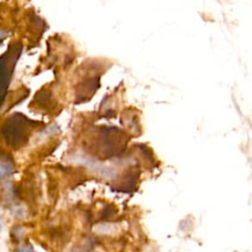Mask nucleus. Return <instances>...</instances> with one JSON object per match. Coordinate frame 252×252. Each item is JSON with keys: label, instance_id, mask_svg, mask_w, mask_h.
Listing matches in <instances>:
<instances>
[{"label": "nucleus", "instance_id": "nucleus-3", "mask_svg": "<svg viewBox=\"0 0 252 252\" xmlns=\"http://www.w3.org/2000/svg\"><path fill=\"white\" fill-rule=\"evenodd\" d=\"M13 171H14L13 163L6 158H1L0 159V178H4L10 175Z\"/></svg>", "mask_w": 252, "mask_h": 252}, {"label": "nucleus", "instance_id": "nucleus-4", "mask_svg": "<svg viewBox=\"0 0 252 252\" xmlns=\"http://www.w3.org/2000/svg\"><path fill=\"white\" fill-rule=\"evenodd\" d=\"M17 252H33L32 249L31 247H28V246H24V247H21L17 250Z\"/></svg>", "mask_w": 252, "mask_h": 252}, {"label": "nucleus", "instance_id": "nucleus-2", "mask_svg": "<svg viewBox=\"0 0 252 252\" xmlns=\"http://www.w3.org/2000/svg\"><path fill=\"white\" fill-rule=\"evenodd\" d=\"M9 79L10 68L8 66V57L3 56L2 58H0V103L5 96V92L8 87Z\"/></svg>", "mask_w": 252, "mask_h": 252}, {"label": "nucleus", "instance_id": "nucleus-1", "mask_svg": "<svg viewBox=\"0 0 252 252\" xmlns=\"http://www.w3.org/2000/svg\"><path fill=\"white\" fill-rule=\"evenodd\" d=\"M24 126L25 125H23L22 120H12L3 130L7 141L15 145L21 143V141L25 139L26 135V128Z\"/></svg>", "mask_w": 252, "mask_h": 252}]
</instances>
